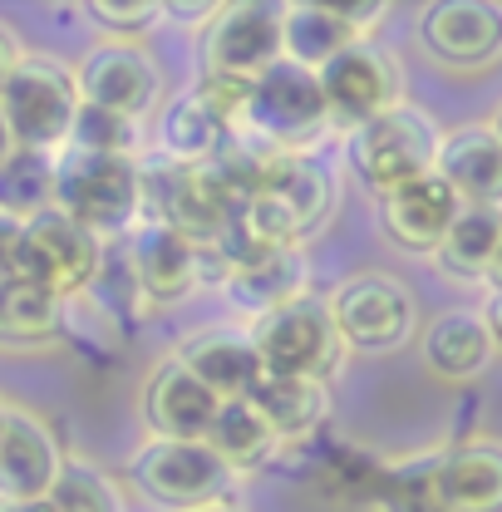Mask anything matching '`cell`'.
<instances>
[{
    "instance_id": "cell-39",
    "label": "cell",
    "mask_w": 502,
    "mask_h": 512,
    "mask_svg": "<svg viewBox=\"0 0 502 512\" xmlns=\"http://www.w3.org/2000/svg\"><path fill=\"white\" fill-rule=\"evenodd\" d=\"M483 281H493V291H502V237H498V252L488 261V276H483Z\"/></svg>"
},
{
    "instance_id": "cell-5",
    "label": "cell",
    "mask_w": 502,
    "mask_h": 512,
    "mask_svg": "<svg viewBox=\"0 0 502 512\" xmlns=\"http://www.w3.org/2000/svg\"><path fill=\"white\" fill-rule=\"evenodd\" d=\"M325 311L340 335V350H355V355H394L419 330L414 291L389 271H360V276L340 281L330 291Z\"/></svg>"
},
{
    "instance_id": "cell-9",
    "label": "cell",
    "mask_w": 502,
    "mask_h": 512,
    "mask_svg": "<svg viewBox=\"0 0 502 512\" xmlns=\"http://www.w3.org/2000/svg\"><path fill=\"white\" fill-rule=\"evenodd\" d=\"M251 350L261 360V375H296V380H325L340 365V335L330 325L325 301L301 296L276 311L251 320Z\"/></svg>"
},
{
    "instance_id": "cell-32",
    "label": "cell",
    "mask_w": 502,
    "mask_h": 512,
    "mask_svg": "<svg viewBox=\"0 0 502 512\" xmlns=\"http://www.w3.org/2000/svg\"><path fill=\"white\" fill-rule=\"evenodd\" d=\"M143 143V133L133 119L124 114H109V109H94V104H79L74 109V124H69V143L64 148H79V153H99V158H133Z\"/></svg>"
},
{
    "instance_id": "cell-19",
    "label": "cell",
    "mask_w": 502,
    "mask_h": 512,
    "mask_svg": "<svg viewBox=\"0 0 502 512\" xmlns=\"http://www.w3.org/2000/svg\"><path fill=\"white\" fill-rule=\"evenodd\" d=\"M173 360H178L217 404L247 399L251 389H256V380H261V360H256V350H251V335L247 330H227V325L192 330L188 340L178 345Z\"/></svg>"
},
{
    "instance_id": "cell-17",
    "label": "cell",
    "mask_w": 502,
    "mask_h": 512,
    "mask_svg": "<svg viewBox=\"0 0 502 512\" xmlns=\"http://www.w3.org/2000/svg\"><path fill=\"white\" fill-rule=\"evenodd\" d=\"M138 409H143V424H148V439H173V444H202L212 419H217V399L192 380L178 360H163L143 394H138Z\"/></svg>"
},
{
    "instance_id": "cell-44",
    "label": "cell",
    "mask_w": 502,
    "mask_h": 512,
    "mask_svg": "<svg viewBox=\"0 0 502 512\" xmlns=\"http://www.w3.org/2000/svg\"><path fill=\"white\" fill-rule=\"evenodd\" d=\"M0 429H5V399H0Z\"/></svg>"
},
{
    "instance_id": "cell-29",
    "label": "cell",
    "mask_w": 502,
    "mask_h": 512,
    "mask_svg": "<svg viewBox=\"0 0 502 512\" xmlns=\"http://www.w3.org/2000/svg\"><path fill=\"white\" fill-rule=\"evenodd\" d=\"M502 237V207H458L439 242V266L458 281H483Z\"/></svg>"
},
{
    "instance_id": "cell-34",
    "label": "cell",
    "mask_w": 502,
    "mask_h": 512,
    "mask_svg": "<svg viewBox=\"0 0 502 512\" xmlns=\"http://www.w3.org/2000/svg\"><path fill=\"white\" fill-rule=\"evenodd\" d=\"M84 15H89L109 40H133V45H138V35L163 20V5H158V0H84Z\"/></svg>"
},
{
    "instance_id": "cell-43",
    "label": "cell",
    "mask_w": 502,
    "mask_h": 512,
    "mask_svg": "<svg viewBox=\"0 0 502 512\" xmlns=\"http://www.w3.org/2000/svg\"><path fill=\"white\" fill-rule=\"evenodd\" d=\"M493 133H498V143H502V109H498V119H493Z\"/></svg>"
},
{
    "instance_id": "cell-18",
    "label": "cell",
    "mask_w": 502,
    "mask_h": 512,
    "mask_svg": "<svg viewBox=\"0 0 502 512\" xmlns=\"http://www.w3.org/2000/svg\"><path fill=\"white\" fill-rule=\"evenodd\" d=\"M124 271L128 286L143 301H183L197 286V247L183 242L178 232L158 227V222H138L124 237Z\"/></svg>"
},
{
    "instance_id": "cell-16",
    "label": "cell",
    "mask_w": 502,
    "mask_h": 512,
    "mask_svg": "<svg viewBox=\"0 0 502 512\" xmlns=\"http://www.w3.org/2000/svg\"><path fill=\"white\" fill-rule=\"evenodd\" d=\"M222 291L232 306L251 311V320L286 306V301H301L311 296V261L301 247H256L247 242L237 261L227 266L222 276Z\"/></svg>"
},
{
    "instance_id": "cell-3",
    "label": "cell",
    "mask_w": 502,
    "mask_h": 512,
    "mask_svg": "<svg viewBox=\"0 0 502 512\" xmlns=\"http://www.w3.org/2000/svg\"><path fill=\"white\" fill-rule=\"evenodd\" d=\"M439 138L443 128L409 99H399L394 109L375 114L370 124L350 128L345 138V158L355 168V178L365 188L384 197V192L404 188L424 173H434V158H439Z\"/></svg>"
},
{
    "instance_id": "cell-38",
    "label": "cell",
    "mask_w": 502,
    "mask_h": 512,
    "mask_svg": "<svg viewBox=\"0 0 502 512\" xmlns=\"http://www.w3.org/2000/svg\"><path fill=\"white\" fill-rule=\"evenodd\" d=\"M483 320H488V330H493V345L502 350V291H493V301H488Z\"/></svg>"
},
{
    "instance_id": "cell-31",
    "label": "cell",
    "mask_w": 502,
    "mask_h": 512,
    "mask_svg": "<svg viewBox=\"0 0 502 512\" xmlns=\"http://www.w3.org/2000/svg\"><path fill=\"white\" fill-rule=\"evenodd\" d=\"M45 508L50 512H124V503H119L114 478H109L99 463H89V458H64V468H60V478H55V488H50V498H45Z\"/></svg>"
},
{
    "instance_id": "cell-15",
    "label": "cell",
    "mask_w": 502,
    "mask_h": 512,
    "mask_svg": "<svg viewBox=\"0 0 502 512\" xmlns=\"http://www.w3.org/2000/svg\"><path fill=\"white\" fill-rule=\"evenodd\" d=\"M419 40L448 69H493L502 60V5H493V0H439L424 10Z\"/></svg>"
},
{
    "instance_id": "cell-2",
    "label": "cell",
    "mask_w": 502,
    "mask_h": 512,
    "mask_svg": "<svg viewBox=\"0 0 502 512\" xmlns=\"http://www.w3.org/2000/svg\"><path fill=\"white\" fill-rule=\"evenodd\" d=\"M55 212L94 232L99 242L128 237L143 222V168L138 158H99L60 148L55 153Z\"/></svg>"
},
{
    "instance_id": "cell-36",
    "label": "cell",
    "mask_w": 502,
    "mask_h": 512,
    "mask_svg": "<svg viewBox=\"0 0 502 512\" xmlns=\"http://www.w3.org/2000/svg\"><path fill=\"white\" fill-rule=\"evenodd\" d=\"M20 266H25V222L0 217V281L20 276Z\"/></svg>"
},
{
    "instance_id": "cell-35",
    "label": "cell",
    "mask_w": 502,
    "mask_h": 512,
    "mask_svg": "<svg viewBox=\"0 0 502 512\" xmlns=\"http://www.w3.org/2000/svg\"><path fill=\"white\" fill-rule=\"evenodd\" d=\"M192 94L222 119V124L242 128V114H247V94L251 84L247 79H227V74H202L197 84H192Z\"/></svg>"
},
{
    "instance_id": "cell-7",
    "label": "cell",
    "mask_w": 502,
    "mask_h": 512,
    "mask_svg": "<svg viewBox=\"0 0 502 512\" xmlns=\"http://www.w3.org/2000/svg\"><path fill=\"white\" fill-rule=\"evenodd\" d=\"M128 488L148 498L153 508L192 512L207 503H227L232 473L217 463L207 444H173V439H143L128 458Z\"/></svg>"
},
{
    "instance_id": "cell-37",
    "label": "cell",
    "mask_w": 502,
    "mask_h": 512,
    "mask_svg": "<svg viewBox=\"0 0 502 512\" xmlns=\"http://www.w3.org/2000/svg\"><path fill=\"white\" fill-rule=\"evenodd\" d=\"M20 55H25V50H20V45H15V35H10V30L0 25V84L10 79V69L20 64Z\"/></svg>"
},
{
    "instance_id": "cell-8",
    "label": "cell",
    "mask_w": 502,
    "mask_h": 512,
    "mask_svg": "<svg viewBox=\"0 0 502 512\" xmlns=\"http://www.w3.org/2000/svg\"><path fill=\"white\" fill-rule=\"evenodd\" d=\"M143 222L178 232L192 247H217L237 232V202L207 178V168L158 163L143 173Z\"/></svg>"
},
{
    "instance_id": "cell-1",
    "label": "cell",
    "mask_w": 502,
    "mask_h": 512,
    "mask_svg": "<svg viewBox=\"0 0 502 512\" xmlns=\"http://www.w3.org/2000/svg\"><path fill=\"white\" fill-rule=\"evenodd\" d=\"M335 212V178L311 153H271L237 222L256 247H301Z\"/></svg>"
},
{
    "instance_id": "cell-27",
    "label": "cell",
    "mask_w": 502,
    "mask_h": 512,
    "mask_svg": "<svg viewBox=\"0 0 502 512\" xmlns=\"http://www.w3.org/2000/svg\"><path fill=\"white\" fill-rule=\"evenodd\" d=\"M202 444L217 453V463H222L232 478H237V473H256V468H266V463L281 453V444L271 439V429L256 419V409H251L247 399L222 404Z\"/></svg>"
},
{
    "instance_id": "cell-11",
    "label": "cell",
    "mask_w": 502,
    "mask_h": 512,
    "mask_svg": "<svg viewBox=\"0 0 502 512\" xmlns=\"http://www.w3.org/2000/svg\"><path fill=\"white\" fill-rule=\"evenodd\" d=\"M276 60H281V5L266 0L217 5V15L202 25V74H227L251 84Z\"/></svg>"
},
{
    "instance_id": "cell-26",
    "label": "cell",
    "mask_w": 502,
    "mask_h": 512,
    "mask_svg": "<svg viewBox=\"0 0 502 512\" xmlns=\"http://www.w3.org/2000/svg\"><path fill=\"white\" fill-rule=\"evenodd\" d=\"M227 138H232V124H222L192 89H183L178 99H168L158 109V148H163L168 163L207 168Z\"/></svg>"
},
{
    "instance_id": "cell-21",
    "label": "cell",
    "mask_w": 502,
    "mask_h": 512,
    "mask_svg": "<svg viewBox=\"0 0 502 512\" xmlns=\"http://www.w3.org/2000/svg\"><path fill=\"white\" fill-rule=\"evenodd\" d=\"M434 173L463 207H502V143L493 124L448 128L439 138Z\"/></svg>"
},
{
    "instance_id": "cell-41",
    "label": "cell",
    "mask_w": 502,
    "mask_h": 512,
    "mask_svg": "<svg viewBox=\"0 0 502 512\" xmlns=\"http://www.w3.org/2000/svg\"><path fill=\"white\" fill-rule=\"evenodd\" d=\"M0 512H50V508H45V503H5V498H0Z\"/></svg>"
},
{
    "instance_id": "cell-6",
    "label": "cell",
    "mask_w": 502,
    "mask_h": 512,
    "mask_svg": "<svg viewBox=\"0 0 502 512\" xmlns=\"http://www.w3.org/2000/svg\"><path fill=\"white\" fill-rule=\"evenodd\" d=\"M74 109H79L74 74L60 60H50V55H20L10 79L0 84V114L10 124L15 148L60 153L69 143Z\"/></svg>"
},
{
    "instance_id": "cell-20",
    "label": "cell",
    "mask_w": 502,
    "mask_h": 512,
    "mask_svg": "<svg viewBox=\"0 0 502 512\" xmlns=\"http://www.w3.org/2000/svg\"><path fill=\"white\" fill-rule=\"evenodd\" d=\"M458 207L463 202L448 192L439 173H424V178H414V183L379 197V227H384V237L394 247H404L414 256H434L448 222L458 217Z\"/></svg>"
},
{
    "instance_id": "cell-25",
    "label": "cell",
    "mask_w": 502,
    "mask_h": 512,
    "mask_svg": "<svg viewBox=\"0 0 502 512\" xmlns=\"http://www.w3.org/2000/svg\"><path fill=\"white\" fill-rule=\"evenodd\" d=\"M355 40L360 35H355V25L345 20L340 5H320V0L281 5V60L301 64V69H320Z\"/></svg>"
},
{
    "instance_id": "cell-40",
    "label": "cell",
    "mask_w": 502,
    "mask_h": 512,
    "mask_svg": "<svg viewBox=\"0 0 502 512\" xmlns=\"http://www.w3.org/2000/svg\"><path fill=\"white\" fill-rule=\"evenodd\" d=\"M15 153V138H10V124H5V114H0V163Z\"/></svg>"
},
{
    "instance_id": "cell-33",
    "label": "cell",
    "mask_w": 502,
    "mask_h": 512,
    "mask_svg": "<svg viewBox=\"0 0 502 512\" xmlns=\"http://www.w3.org/2000/svg\"><path fill=\"white\" fill-rule=\"evenodd\" d=\"M379 512H448L434 488V458H414V463H384L375 493Z\"/></svg>"
},
{
    "instance_id": "cell-10",
    "label": "cell",
    "mask_w": 502,
    "mask_h": 512,
    "mask_svg": "<svg viewBox=\"0 0 502 512\" xmlns=\"http://www.w3.org/2000/svg\"><path fill=\"white\" fill-rule=\"evenodd\" d=\"M74 74V89H79V104H94V109H109V114H124V119H143L158 109L163 99V74L153 55L133 40H99L94 50H84V60L69 69Z\"/></svg>"
},
{
    "instance_id": "cell-13",
    "label": "cell",
    "mask_w": 502,
    "mask_h": 512,
    "mask_svg": "<svg viewBox=\"0 0 502 512\" xmlns=\"http://www.w3.org/2000/svg\"><path fill=\"white\" fill-rule=\"evenodd\" d=\"M104 271V242L94 232H84L79 222H69L64 212H40L35 222H25V266L20 276L40 281L45 291H55L60 301L84 296Z\"/></svg>"
},
{
    "instance_id": "cell-22",
    "label": "cell",
    "mask_w": 502,
    "mask_h": 512,
    "mask_svg": "<svg viewBox=\"0 0 502 512\" xmlns=\"http://www.w3.org/2000/svg\"><path fill=\"white\" fill-rule=\"evenodd\" d=\"M434 488L448 512H502V444L468 439L434 453Z\"/></svg>"
},
{
    "instance_id": "cell-14",
    "label": "cell",
    "mask_w": 502,
    "mask_h": 512,
    "mask_svg": "<svg viewBox=\"0 0 502 512\" xmlns=\"http://www.w3.org/2000/svg\"><path fill=\"white\" fill-rule=\"evenodd\" d=\"M64 468V448L55 429L20 404H5L0 429V498L5 503H45Z\"/></svg>"
},
{
    "instance_id": "cell-24",
    "label": "cell",
    "mask_w": 502,
    "mask_h": 512,
    "mask_svg": "<svg viewBox=\"0 0 502 512\" xmlns=\"http://www.w3.org/2000/svg\"><path fill=\"white\" fill-rule=\"evenodd\" d=\"M419 350H424V365L439 380H453V384L478 380L493 365V355H498L483 311H443V316H434L429 330H424V340H419Z\"/></svg>"
},
{
    "instance_id": "cell-42",
    "label": "cell",
    "mask_w": 502,
    "mask_h": 512,
    "mask_svg": "<svg viewBox=\"0 0 502 512\" xmlns=\"http://www.w3.org/2000/svg\"><path fill=\"white\" fill-rule=\"evenodd\" d=\"M192 512H242L237 503H207V508H192Z\"/></svg>"
},
{
    "instance_id": "cell-12",
    "label": "cell",
    "mask_w": 502,
    "mask_h": 512,
    "mask_svg": "<svg viewBox=\"0 0 502 512\" xmlns=\"http://www.w3.org/2000/svg\"><path fill=\"white\" fill-rule=\"evenodd\" d=\"M315 79H320L330 124H340L345 133L399 104V64L370 40L345 45L335 60H325L315 69Z\"/></svg>"
},
{
    "instance_id": "cell-30",
    "label": "cell",
    "mask_w": 502,
    "mask_h": 512,
    "mask_svg": "<svg viewBox=\"0 0 502 512\" xmlns=\"http://www.w3.org/2000/svg\"><path fill=\"white\" fill-rule=\"evenodd\" d=\"M50 207H55V153L15 148L0 163V217L35 222Z\"/></svg>"
},
{
    "instance_id": "cell-28",
    "label": "cell",
    "mask_w": 502,
    "mask_h": 512,
    "mask_svg": "<svg viewBox=\"0 0 502 512\" xmlns=\"http://www.w3.org/2000/svg\"><path fill=\"white\" fill-rule=\"evenodd\" d=\"M64 325V301L30 276L0 281V340L5 345H45Z\"/></svg>"
},
{
    "instance_id": "cell-23",
    "label": "cell",
    "mask_w": 502,
    "mask_h": 512,
    "mask_svg": "<svg viewBox=\"0 0 502 512\" xmlns=\"http://www.w3.org/2000/svg\"><path fill=\"white\" fill-rule=\"evenodd\" d=\"M256 419L271 429L276 444H301L330 419V384L296 380V375H261L247 394Z\"/></svg>"
},
{
    "instance_id": "cell-4",
    "label": "cell",
    "mask_w": 502,
    "mask_h": 512,
    "mask_svg": "<svg viewBox=\"0 0 502 512\" xmlns=\"http://www.w3.org/2000/svg\"><path fill=\"white\" fill-rule=\"evenodd\" d=\"M325 128H330V109H325L315 69L276 60L251 79L242 133L266 143L271 153H311L325 138Z\"/></svg>"
}]
</instances>
